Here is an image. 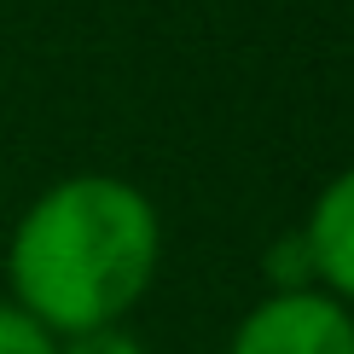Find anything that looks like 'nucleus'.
Masks as SVG:
<instances>
[{
  "instance_id": "1",
  "label": "nucleus",
  "mask_w": 354,
  "mask_h": 354,
  "mask_svg": "<svg viewBox=\"0 0 354 354\" xmlns=\"http://www.w3.org/2000/svg\"><path fill=\"white\" fill-rule=\"evenodd\" d=\"M163 215L122 174H64L18 215L6 239V285L53 337L122 326L157 279Z\"/></svg>"
},
{
  "instance_id": "2",
  "label": "nucleus",
  "mask_w": 354,
  "mask_h": 354,
  "mask_svg": "<svg viewBox=\"0 0 354 354\" xmlns=\"http://www.w3.org/2000/svg\"><path fill=\"white\" fill-rule=\"evenodd\" d=\"M227 354H354V308L326 290H268L239 319Z\"/></svg>"
},
{
  "instance_id": "3",
  "label": "nucleus",
  "mask_w": 354,
  "mask_h": 354,
  "mask_svg": "<svg viewBox=\"0 0 354 354\" xmlns=\"http://www.w3.org/2000/svg\"><path fill=\"white\" fill-rule=\"evenodd\" d=\"M302 239H308V256H314L319 290L354 308V169L331 174L319 186L314 209L302 221Z\"/></svg>"
},
{
  "instance_id": "4",
  "label": "nucleus",
  "mask_w": 354,
  "mask_h": 354,
  "mask_svg": "<svg viewBox=\"0 0 354 354\" xmlns=\"http://www.w3.org/2000/svg\"><path fill=\"white\" fill-rule=\"evenodd\" d=\"M261 273H268V285H273V290H319V279H314V256H308L302 227H297V232H279V239L261 250Z\"/></svg>"
},
{
  "instance_id": "5",
  "label": "nucleus",
  "mask_w": 354,
  "mask_h": 354,
  "mask_svg": "<svg viewBox=\"0 0 354 354\" xmlns=\"http://www.w3.org/2000/svg\"><path fill=\"white\" fill-rule=\"evenodd\" d=\"M0 354H58V337L18 302H0Z\"/></svg>"
},
{
  "instance_id": "6",
  "label": "nucleus",
  "mask_w": 354,
  "mask_h": 354,
  "mask_svg": "<svg viewBox=\"0 0 354 354\" xmlns=\"http://www.w3.org/2000/svg\"><path fill=\"white\" fill-rule=\"evenodd\" d=\"M58 354H145V343L122 326H99L82 337H58Z\"/></svg>"
}]
</instances>
